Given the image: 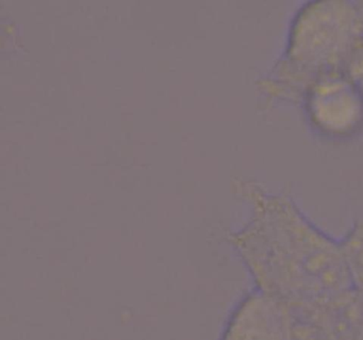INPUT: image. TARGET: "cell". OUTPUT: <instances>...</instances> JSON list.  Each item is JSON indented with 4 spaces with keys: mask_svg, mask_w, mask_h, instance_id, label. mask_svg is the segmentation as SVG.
Returning a JSON list of instances; mask_svg holds the SVG:
<instances>
[{
    "mask_svg": "<svg viewBox=\"0 0 363 340\" xmlns=\"http://www.w3.org/2000/svg\"><path fill=\"white\" fill-rule=\"evenodd\" d=\"M242 249L256 289L281 303L313 301L354 288L341 242L312 225L290 198L257 189Z\"/></svg>",
    "mask_w": 363,
    "mask_h": 340,
    "instance_id": "cell-1",
    "label": "cell"
},
{
    "mask_svg": "<svg viewBox=\"0 0 363 340\" xmlns=\"http://www.w3.org/2000/svg\"><path fill=\"white\" fill-rule=\"evenodd\" d=\"M286 308L291 340H363V293L354 287Z\"/></svg>",
    "mask_w": 363,
    "mask_h": 340,
    "instance_id": "cell-2",
    "label": "cell"
},
{
    "mask_svg": "<svg viewBox=\"0 0 363 340\" xmlns=\"http://www.w3.org/2000/svg\"><path fill=\"white\" fill-rule=\"evenodd\" d=\"M225 340H291L286 305L255 289L235 310Z\"/></svg>",
    "mask_w": 363,
    "mask_h": 340,
    "instance_id": "cell-3",
    "label": "cell"
},
{
    "mask_svg": "<svg viewBox=\"0 0 363 340\" xmlns=\"http://www.w3.org/2000/svg\"><path fill=\"white\" fill-rule=\"evenodd\" d=\"M341 242L354 288L363 293V215Z\"/></svg>",
    "mask_w": 363,
    "mask_h": 340,
    "instance_id": "cell-4",
    "label": "cell"
}]
</instances>
